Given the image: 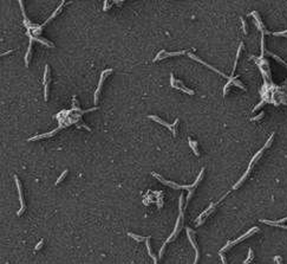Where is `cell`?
I'll return each instance as SVG.
<instances>
[{
  "label": "cell",
  "mask_w": 287,
  "mask_h": 264,
  "mask_svg": "<svg viewBox=\"0 0 287 264\" xmlns=\"http://www.w3.org/2000/svg\"><path fill=\"white\" fill-rule=\"evenodd\" d=\"M203 174H205V168H202V169H201V172H200V174H199V177H197V179L195 180V183H194V184H191V185H178V184H176V183H174V181H170V180H166V179H163V178L161 177L159 174H157V173H155V172H153V173H151L153 177H155L158 181H161L162 184H164V185H167V186H169V187H171V188H174V189H187V191H190L191 188H194V187H196L197 185H199V184H200V181L202 180Z\"/></svg>",
  "instance_id": "obj_1"
},
{
  "label": "cell",
  "mask_w": 287,
  "mask_h": 264,
  "mask_svg": "<svg viewBox=\"0 0 287 264\" xmlns=\"http://www.w3.org/2000/svg\"><path fill=\"white\" fill-rule=\"evenodd\" d=\"M265 149H266V148H261V149H260V150H259V152H258V153H256V154H255V155L253 156V159L250 160V162H249V166H248V168H247L246 173H245V174L242 175V177L240 178V180H239V181H238V183H236V184H235L234 186H233V189H236V188H239V187H240V186L242 185V183H243V181L246 180V178H247L248 175H249V173H250V171H252L253 166H254V165H255V164L258 162V160L260 159V157H261V155L263 154Z\"/></svg>",
  "instance_id": "obj_2"
},
{
  "label": "cell",
  "mask_w": 287,
  "mask_h": 264,
  "mask_svg": "<svg viewBox=\"0 0 287 264\" xmlns=\"http://www.w3.org/2000/svg\"><path fill=\"white\" fill-rule=\"evenodd\" d=\"M259 231V228L256 227V226H254V227H252V228H249V230L243 235V236H241V237H239V238H236L235 240H233V242H228L225 246H223V248L220 250V254H222L223 251H227V250H229L230 248H232V246H234L235 244H238V243H241L242 240H245V239H247L248 237H250V236H252L253 233H255V232H258Z\"/></svg>",
  "instance_id": "obj_3"
},
{
  "label": "cell",
  "mask_w": 287,
  "mask_h": 264,
  "mask_svg": "<svg viewBox=\"0 0 287 264\" xmlns=\"http://www.w3.org/2000/svg\"><path fill=\"white\" fill-rule=\"evenodd\" d=\"M182 226H183V211H182V208H180V216L177 217V220H176V224H175V228H174V231L171 232V235H170V237L166 240V243H164V245H167L168 243H170V242H173L175 238H176V236H177V233L181 231V228H182Z\"/></svg>",
  "instance_id": "obj_4"
},
{
  "label": "cell",
  "mask_w": 287,
  "mask_h": 264,
  "mask_svg": "<svg viewBox=\"0 0 287 264\" xmlns=\"http://www.w3.org/2000/svg\"><path fill=\"white\" fill-rule=\"evenodd\" d=\"M148 117H149L150 120H154L155 122H158L159 125H162V126H164V127L169 128V129H170V132L173 133V135H174V136H176V135H177L176 127H177V125H178V122H180V120H178V118H176V120L174 121L173 125H169V123H167V122H166V121H163L162 118H159L158 116H155V115H149Z\"/></svg>",
  "instance_id": "obj_5"
},
{
  "label": "cell",
  "mask_w": 287,
  "mask_h": 264,
  "mask_svg": "<svg viewBox=\"0 0 287 264\" xmlns=\"http://www.w3.org/2000/svg\"><path fill=\"white\" fill-rule=\"evenodd\" d=\"M170 85H171V88H175V89H177V90H181V91H183V93H186V94H188V95H194V94H195L191 89L187 88V86L182 83V81H180V79H175V77H174L173 74L170 75Z\"/></svg>",
  "instance_id": "obj_6"
},
{
  "label": "cell",
  "mask_w": 287,
  "mask_h": 264,
  "mask_svg": "<svg viewBox=\"0 0 287 264\" xmlns=\"http://www.w3.org/2000/svg\"><path fill=\"white\" fill-rule=\"evenodd\" d=\"M14 181H15V185H17V189H18V194H19V201H20V208L19 211L17 212V216H21L24 213V211L26 208L25 206V203H24V198H23V189H21V183L19 180V178L14 175Z\"/></svg>",
  "instance_id": "obj_7"
},
{
  "label": "cell",
  "mask_w": 287,
  "mask_h": 264,
  "mask_svg": "<svg viewBox=\"0 0 287 264\" xmlns=\"http://www.w3.org/2000/svg\"><path fill=\"white\" fill-rule=\"evenodd\" d=\"M191 59H195L196 62H199V63H201V64H203V65H206L207 68H209V69H211L213 70V71H215V72H218L219 75H221L222 77H225V78H227L228 81H234L235 78H236V76H234V77H233V76H227V75H225V74H222L221 71H219V70L216 69V68H214V66H211V65H209L208 63H206V62H203L201 58H199V57H197V56H195V55H193V54H189V52H188V54H187Z\"/></svg>",
  "instance_id": "obj_8"
},
{
  "label": "cell",
  "mask_w": 287,
  "mask_h": 264,
  "mask_svg": "<svg viewBox=\"0 0 287 264\" xmlns=\"http://www.w3.org/2000/svg\"><path fill=\"white\" fill-rule=\"evenodd\" d=\"M194 235H195V231L191 230V228H189V227H187V236H188V239H189L190 244L193 245V248H194V250H195V254H196L194 264H197V263H199V259H200V254H199V248H197V243L195 242V239H194V237H193Z\"/></svg>",
  "instance_id": "obj_9"
},
{
  "label": "cell",
  "mask_w": 287,
  "mask_h": 264,
  "mask_svg": "<svg viewBox=\"0 0 287 264\" xmlns=\"http://www.w3.org/2000/svg\"><path fill=\"white\" fill-rule=\"evenodd\" d=\"M112 71H114L112 69H105L104 71L102 72L101 78H99V82H98V86H97V89H96V91H95V103L98 102V98H99V95H101V91H102V85H103V83H104V81H105L107 74H111Z\"/></svg>",
  "instance_id": "obj_10"
},
{
  "label": "cell",
  "mask_w": 287,
  "mask_h": 264,
  "mask_svg": "<svg viewBox=\"0 0 287 264\" xmlns=\"http://www.w3.org/2000/svg\"><path fill=\"white\" fill-rule=\"evenodd\" d=\"M26 33H27V36L30 37V44H28V47H27V51H26V55H25V65H26V68H27V66H28V64H30V59H31V54H32L33 36L31 34V30H26Z\"/></svg>",
  "instance_id": "obj_11"
},
{
  "label": "cell",
  "mask_w": 287,
  "mask_h": 264,
  "mask_svg": "<svg viewBox=\"0 0 287 264\" xmlns=\"http://www.w3.org/2000/svg\"><path fill=\"white\" fill-rule=\"evenodd\" d=\"M260 222L263 223V224H267V225L277 226V227H281V228H285V230H287V225H282V223L287 222V217H285V218H282V219H278V220H275V222H271V220H267V219H261Z\"/></svg>",
  "instance_id": "obj_12"
},
{
  "label": "cell",
  "mask_w": 287,
  "mask_h": 264,
  "mask_svg": "<svg viewBox=\"0 0 287 264\" xmlns=\"http://www.w3.org/2000/svg\"><path fill=\"white\" fill-rule=\"evenodd\" d=\"M60 129V127H58L57 129H55V130H52L51 133H46V134H40V135H35V136H32V137H30L27 141H37V140H40V139H44V137H51L52 135H55L58 130Z\"/></svg>",
  "instance_id": "obj_13"
},
{
  "label": "cell",
  "mask_w": 287,
  "mask_h": 264,
  "mask_svg": "<svg viewBox=\"0 0 287 264\" xmlns=\"http://www.w3.org/2000/svg\"><path fill=\"white\" fill-rule=\"evenodd\" d=\"M64 5H65V1H62V3H60V5H59V6L57 7V10H56L55 12H53V13L51 14V17H50V18H49V19H47V20H46V22H45V23H44L43 25H40V26H39V30H40V29H42V27H43V26H44L45 24H49V23H50V22H51L52 19H55V17H57V15H58V14H59V13L62 12V8H63V6H64Z\"/></svg>",
  "instance_id": "obj_14"
},
{
  "label": "cell",
  "mask_w": 287,
  "mask_h": 264,
  "mask_svg": "<svg viewBox=\"0 0 287 264\" xmlns=\"http://www.w3.org/2000/svg\"><path fill=\"white\" fill-rule=\"evenodd\" d=\"M150 239H151V237L150 236H148V238H147V240H146V245H147V250H148V254H149V256L153 258V261H154V264H157V257L154 255V252H153V250H151V246H150Z\"/></svg>",
  "instance_id": "obj_15"
},
{
  "label": "cell",
  "mask_w": 287,
  "mask_h": 264,
  "mask_svg": "<svg viewBox=\"0 0 287 264\" xmlns=\"http://www.w3.org/2000/svg\"><path fill=\"white\" fill-rule=\"evenodd\" d=\"M50 82H51L50 66L46 64L45 65V71H44V86H50Z\"/></svg>",
  "instance_id": "obj_16"
},
{
  "label": "cell",
  "mask_w": 287,
  "mask_h": 264,
  "mask_svg": "<svg viewBox=\"0 0 287 264\" xmlns=\"http://www.w3.org/2000/svg\"><path fill=\"white\" fill-rule=\"evenodd\" d=\"M153 194L156 196V203H157V207L162 208L163 207V197H162V191L159 192H153Z\"/></svg>",
  "instance_id": "obj_17"
},
{
  "label": "cell",
  "mask_w": 287,
  "mask_h": 264,
  "mask_svg": "<svg viewBox=\"0 0 287 264\" xmlns=\"http://www.w3.org/2000/svg\"><path fill=\"white\" fill-rule=\"evenodd\" d=\"M188 143H189L190 148L193 149L194 154H195L196 156H200V152H199V149H197V142H196V141H194V140H193L191 137H188Z\"/></svg>",
  "instance_id": "obj_18"
},
{
  "label": "cell",
  "mask_w": 287,
  "mask_h": 264,
  "mask_svg": "<svg viewBox=\"0 0 287 264\" xmlns=\"http://www.w3.org/2000/svg\"><path fill=\"white\" fill-rule=\"evenodd\" d=\"M184 54H188L186 50H183V51H178V52H166V50H164V52H163L164 56L161 57V59L167 58V57H173V56H182V55H184Z\"/></svg>",
  "instance_id": "obj_19"
},
{
  "label": "cell",
  "mask_w": 287,
  "mask_h": 264,
  "mask_svg": "<svg viewBox=\"0 0 287 264\" xmlns=\"http://www.w3.org/2000/svg\"><path fill=\"white\" fill-rule=\"evenodd\" d=\"M242 47H243V43H241V44H240V46H239V49H238V52H236V57H235L234 68H233V71H232V76H233V77H234V72H235V69H236V64H238L239 57H240V55H241V50H242Z\"/></svg>",
  "instance_id": "obj_20"
},
{
  "label": "cell",
  "mask_w": 287,
  "mask_h": 264,
  "mask_svg": "<svg viewBox=\"0 0 287 264\" xmlns=\"http://www.w3.org/2000/svg\"><path fill=\"white\" fill-rule=\"evenodd\" d=\"M128 236H130L132 239H135L136 242H146L148 237H143V236H138V235H135L132 232H128Z\"/></svg>",
  "instance_id": "obj_21"
},
{
  "label": "cell",
  "mask_w": 287,
  "mask_h": 264,
  "mask_svg": "<svg viewBox=\"0 0 287 264\" xmlns=\"http://www.w3.org/2000/svg\"><path fill=\"white\" fill-rule=\"evenodd\" d=\"M33 40H37V42H40L42 44H44V45H47L49 47H55L53 46V44L52 43H50L49 40H46V39H43V38H39V37H34L33 36Z\"/></svg>",
  "instance_id": "obj_22"
},
{
  "label": "cell",
  "mask_w": 287,
  "mask_h": 264,
  "mask_svg": "<svg viewBox=\"0 0 287 264\" xmlns=\"http://www.w3.org/2000/svg\"><path fill=\"white\" fill-rule=\"evenodd\" d=\"M253 258H254V252H253V250H252V249H248V257H247V259L243 261V264H249L250 262L253 261Z\"/></svg>",
  "instance_id": "obj_23"
},
{
  "label": "cell",
  "mask_w": 287,
  "mask_h": 264,
  "mask_svg": "<svg viewBox=\"0 0 287 264\" xmlns=\"http://www.w3.org/2000/svg\"><path fill=\"white\" fill-rule=\"evenodd\" d=\"M67 173H69V169H64V172H63V173H62V174L59 175V178H58V179L56 180V183H55V184H56V185H59V184H60V183H62V181H63V180L65 179V177L67 175Z\"/></svg>",
  "instance_id": "obj_24"
},
{
  "label": "cell",
  "mask_w": 287,
  "mask_h": 264,
  "mask_svg": "<svg viewBox=\"0 0 287 264\" xmlns=\"http://www.w3.org/2000/svg\"><path fill=\"white\" fill-rule=\"evenodd\" d=\"M273 139H274V133H273V134L271 135V137H270V139H268V140H267V142L265 143V146H263V148H266V149H267L268 147H271V145H272V142H273Z\"/></svg>",
  "instance_id": "obj_25"
},
{
  "label": "cell",
  "mask_w": 287,
  "mask_h": 264,
  "mask_svg": "<svg viewBox=\"0 0 287 264\" xmlns=\"http://www.w3.org/2000/svg\"><path fill=\"white\" fill-rule=\"evenodd\" d=\"M265 116V113L263 111H261L259 115H256V116H254V117H252V118H250V121H252V122H256V121H259V120H261L262 117Z\"/></svg>",
  "instance_id": "obj_26"
},
{
  "label": "cell",
  "mask_w": 287,
  "mask_h": 264,
  "mask_svg": "<svg viewBox=\"0 0 287 264\" xmlns=\"http://www.w3.org/2000/svg\"><path fill=\"white\" fill-rule=\"evenodd\" d=\"M112 4H114L112 1H107V0H105V1H104V7H103V11H107L109 8H111L110 6H111Z\"/></svg>",
  "instance_id": "obj_27"
},
{
  "label": "cell",
  "mask_w": 287,
  "mask_h": 264,
  "mask_svg": "<svg viewBox=\"0 0 287 264\" xmlns=\"http://www.w3.org/2000/svg\"><path fill=\"white\" fill-rule=\"evenodd\" d=\"M267 54H270V55H271V56H272L273 58H275V59H277L278 62H280V63H282V64H284V65H285V66L287 68V63H285V62H284V61H282L281 58H279V57H278L277 55H274V54H271V52H268V51H267Z\"/></svg>",
  "instance_id": "obj_28"
},
{
  "label": "cell",
  "mask_w": 287,
  "mask_h": 264,
  "mask_svg": "<svg viewBox=\"0 0 287 264\" xmlns=\"http://www.w3.org/2000/svg\"><path fill=\"white\" fill-rule=\"evenodd\" d=\"M43 245H44V239H40L39 240V243L35 245V248H34V251H39L42 248H43Z\"/></svg>",
  "instance_id": "obj_29"
},
{
  "label": "cell",
  "mask_w": 287,
  "mask_h": 264,
  "mask_svg": "<svg viewBox=\"0 0 287 264\" xmlns=\"http://www.w3.org/2000/svg\"><path fill=\"white\" fill-rule=\"evenodd\" d=\"M195 188H196V187H194V188H191V189L189 191V193H188V196H187V201H186V205H188V203H189V200H190V198H191V196L194 194V192H195Z\"/></svg>",
  "instance_id": "obj_30"
},
{
  "label": "cell",
  "mask_w": 287,
  "mask_h": 264,
  "mask_svg": "<svg viewBox=\"0 0 287 264\" xmlns=\"http://www.w3.org/2000/svg\"><path fill=\"white\" fill-rule=\"evenodd\" d=\"M265 104H266V101H265V100H262V101H261V102H260V103H259V104L256 105V107H255V108L253 109V113H255L256 110H259V109H260L261 107H263V105H265Z\"/></svg>",
  "instance_id": "obj_31"
},
{
  "label": "cell",
  "mask_w": 287,
  "mask_h": 264,
  "mask_svg": "<svg viewBox=\"0 0 287 264\" xmlns=\"http://www.w3.org/2000/svg\"><path fill=\"white\" fill-rule=\"evenodd\" d=\"M241 24H242V30H243V33H245V34H247V33H248V31H247V25H246V22H245V19H243V18H241Z\"/></svg>",
  "instance_id": "obj_32"
},
{
  "label": "cell",
  "mask_w": 287,
  "mask_h": 264,
  "mask_svg": "<svg viewBox=\"0 0 287 264\" xmlns=\"http://www.w3.org/2000/svg\"><path fill=\"white\" fill-rule=\"evenodd\" d=\"M273 36H282V37H285L286 34H287V30H285V31H281V32H274V33H272Z\"/></svg>",
  "instance_id": "obj_33"
},
{
  "label": "cell",
  "mask_w": 287,
  "mask_h": 264,
  "mask_svg": "<svg viewBox=\"0 0 287 264\" xmlns=\"http://www.w3.org/2000/svg\"><path fill=\"white\" fill-rule=\"evenodd\" d=\"M274 262H277V264H281L282 263V258L280 256H275L274 257Z\"/></svg>",
  "instance_id": "obj_34"
},
{
  "label": "cell",
  "mask_w": 287,
  "mask_h": 264,
  "mask_svg": "<svg viewBox=\"0 0 287 264\" xmlns=\"http://www.w3.org/2000/svg\"><path fill=\"white\" fill-rule=\"evenodd\" d=\"M220 257H221V261H222V264H227V261H226V257L222 255V254H220Z\"/></svg>",
  "instance_id": "obj_35"
},
{
  "label": "cell",
  "mask_w": 287,
  "mask_h": 264,
  "mask_svg": "<svg viewBox=\"0 0 287 264\" xmlns=\"http://www.w3.org/2000/svg\"><path fill=\"white\" fill-rule=\"evenodd\" d=\"M146 198H147V197H146ZM149 198H150V199H149V204H150V203H153L154 200H153V197H151V196H149ZM144 204L148 205V200H147V199H144Z\"/></svg>",
  "instance_id": "obj_36"
},
{
  "label": "cell",
  "mask_w": 287,
  "mask_h": 264,
  "mask_svg": "<svg viewBox=\"0 0 287 264\" xmlns=\"http://www.w3.org/2000/svg\"><path fill=\"white\" fill-rule=\"evenodd\" d=\"M12 52H13V50H11V51H7V52H6V54H3L1 56H7V55H10V54H12Z\"/></svg>",
  "instance_id": "obj_37"
},
{
  "label": "cell",
  "mask_w": 287,
  "mask_h": 264,
  "mask_svg": "<svg viewBox=\"0 0 287 264\" xmlns=\"http://www.w3.org/2000/svg\"><path fill=\"white\" fill-rule=\"evenodd\" d=\"M112 3H114V4H116V5H122L124 1H112Z\"/></svg>",
  "instance_id": "obj_38"
},
{
  "label": "cell",
  "mask_w": 287,
  "mask_h": 264,
  "mask_svg": "<svg viewBox=\"0 0 287 264\" xmlns=\"http://www.w3.org/2000/svg\"><path fill=\"white\" fill-rule=\"evenodd\" d=\"M285 38H287V34H286V36H285Z\"/></svg>",
  "instance_id": "obj_39"
}]
</instances>
